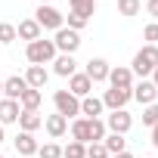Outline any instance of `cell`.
<instances>
[{
	"label": "cell",
	"mask_w": 158,
	"mask_h": 158,
	"mask_svg": "<svg viewBox=\"0 0 158 158\" xmlns=\"http://www.w3.org/2000/svg\"><path fill=\"white\" fill-rule=\"evenodd\" d=\"M158 68V44H146L143 50H136V56H133V62H130V71H133V77H152V71Z\"/></svg>",
	"instance_id": "1"
},
{
	"label": "cell",
	"mask_w": 158,
	"mask_h": 158,
	"mask_svg": "<svg viewBox=\"0 0 158 158\" xmlns=\"http://www.w3.org/2000/svg\"><path fill=\"white\" fill-rule=\"evenodd\" d=\"M59 53H56V44L53 40H31L28 44V50H25V59L31 62V65H50L53 59H56Z\"/></svg>",
	"instance_id": "2"
},
{
	"label": "cell",
	"mask_w": 158,
	"mask_h": 158,
	"mask_svg": "<svg viewBox=\"0 0 158 158\" xmlns=\"http://www.w3.org/2000/svg\"><path fill=\"white\" fill-rule=\"evenodd\" d=\"M34 22L40 25V31H44V28H47V31H59V28L65 25V16H62L56 6L40 3V6H37V13H34Z\"/></svg>",
	"instance_id": "3"
},
{
	"label": "cell",
	"mask_w": 158,
	"mask_h": 158,
	"mask_svg": "<svg viewBox=\"0 0 158 158\" xmlns=\"http://www.w3.org/2000/svg\"><path fill=\"white\" fill-rule=\"evenodd\" d=\"M53 106H56V112L62 118H77V115H81V99L71 96L68 90H56L53 93Z\"/></svg>",
	"instance_id": "4"
},
{
	"label": "cell",
	"mask_w": 158,
	"mask_h": 158,
	"mask_svg": "<svg viewBox=\"0 0 158 158\" xmlns=\"http://www.w3.org/2000/svg\"><path fill=\"white\" fill-rule=\"evenodd\" d=\"M53 44H56V53H68V56H74V53H77V47H81V34L62 25V28L56 31Z\"/></svg>",
	"instance_id": "5"
},
{
	"label": "cell",
	"mask_w": 158,
	"mask_h": 158,
	"mask_svg": "<svg viewBox=\"0 0 158 158\" xmlns=\"http://www.w3.org/2000/svg\"><path fill=\"white\" fill-rule=\"evenodd\" d=\"M130 127H133V118H130L127 109H118V112H109V115H106V130H109V133H121V136H124Z\"/></svg>",
	"instance_id": "6"
},
{
	"label": "cell",
	"mask_w": 158,
	"mask_h": 158,
	"mask_svg": "<svg viewBox=\"0 0 158 158\" xmlns=\"http://www.w3.org/2000/svg\"><path fill=\"white\" fill-rule=\"evenodd\" d=\"M133 99V93L130 90H121V87H109L106 93H102V106L109 109V112H118V109H127V102Z\"/></svg>",
	"instance_id": "7"
},
{
	"label": "cell",
	"mask_w": 158,
	"mask_h": 158,
	"mask_svg": "<svg viewBox=\"0 0 158 158\" xmlns=\"http://www.w3.org/2000/svg\"><path fill=\"white\" fill-rule=\"evenodd\" d=\"M130 93H133V99H136L139 106H152V102L158 99V90H155V84L149 81V77H143V81H133Z\"/></svg>",
	"instance_id": "8"
},
{
	"label": "cell",
	"mask_w": 158,
	"mask_h": 158,
	"mask_svg": "<svg viewBox=\"0 0 158 158\" xmlns=\"http://www.w3.org/2000/svg\"><path fill=\"white\" fill-rule=\"evenodd\" d=\"M68 93H71V96H77V99H84V96H90V93H93V81H90L84 71H74V74L68 77Z\"/></svg>",
	"instance_id": "9"
},
{
	"label": "cell",
	"mask_w": 158,
	"mask_h": 158,
	"mask_svg": "<svg viewBox=\"0 0 158 158\" xmlns=\"http://www.w3.org/2000/svg\"><path fill=\"white\" fill-rule=\"evenodd\" d=\"M133 71H130V65H115L112 71H109V84L112 87H121V90H130L133 87Z\"/></svg>",
	"instance_id": "10"
},
{
	"label": "cell",
	"mask_w": 158,
	"mask_h": 158,
	"mask_svg": "<svg viewBox=\"0 0 158 158\" xmlns=\"http://www.w3.org/2000/svg\"><path fill=\"white\" fill-rule=\"evenodd\" d=\"M109 71H112V65H109L106 59H99V56H96V59H90V62H87V68H84V74L90 77L93 84H102V81H109Z\"/></svg>",
	"instance_id": "11"
},
{
	"label": "cell",
	"mask_w": 158,
	"mask_h": 158,
	"mask_svg": "<svg viewBox=\"0 0 158 158\" xmlns=\"http://www.w3.org/2000/svg\"><path fill=\"white\" fill-rule=\"evenodd\" d=\"M44 130L50 133V139H62V136L68 133V118H62L59 112H56V115H47V118H44Z\"/></svg>",
	"instance_id": "12"
},
{
	"label": "cell",
	"mask_w": 158,
	"mask_h": 158,
	"mask_svg": "<svg viewBox=\"0 0 158 158\" xmlns=\"http://www.w3.org/2000/svg\"><path fill=\"white\" fill-rule=\"evenodd\" d=\"M22 77H25V84H28L31 90H44L47 81H50V71H47L44 65H28V71H25Z\"/></svg>",
	"instance_id": "13"
},
{
	"label": "cell",
	"mask_w": 158,
	"mask_h": 158,
	"mask_svg": "<svg viewBox=\"0 0 158 158\" xmlns=\"http://www.w3.org/2000/svg\"><path fill=\"white\" fill-rule=\"evenodd\" d=\"M50 65H53V74H59V77H71V74L77 71V59L68 56V53H59Z\"/></svg>",
	"instance_id": "14"
},
{
	"label": "cell",
	"mask_w": 158,
	"mask_h": 158,
	"mask_svg": "<svg viewBox=\"0 0 158 158\" xmlns=\"http://www.w3.org/2000/svg\"><path fill=\"white\" fill-rule=\"evenodd\" d=\"M16 37L31 44V40H40V37H44V31H40V25H37L34 19H22V22H19V28H16Z\"/></svg>",
	"instance_id": "15"
},
{
	"label": "cell",
	"mask_w": 158,
	"mask_h": 158,
	"mask_svg": "<svg viewBox=\"0 0 158 158\" xmlns=\"http://www.w3.org/2000/svg\"><path fill=\"white\" fill-rule=\"evenodd\" d=\"M22 115L19 102L16 99H0V127H6V124H16Z\"/></svg>",
	"instance_id": "16"
},
{
	"label": "cell",
	"mask_w": 158,
	"mask_h": 158,
	"mask_svg": "<svg viewBox=\"0 0 158 158\" xmlns=\"http://www.w3.org/2000/svg\"><path fill=\"white\" fill-rule=\"evenodd\" d=\"M25 90H28V84H25V77H19V74H13V77L3 81V99H16L19 102V96Z\"/></svg>",
	"instance_id": "17"
},
{
	"label": "cell",
	"mask_w": 158,
	"mask_h": 158,
	"mask_svg": "<svg viewBox=\"0 0 158 158\" xmlns=\"http://www.w3.org/2000/svg\"><path fill=\"white\" fill-rule=\"evenodd\" d=\"M37 139H34V133H25V130H19V136H16V152L19 155H25V158H31V155H37Z\"/></svg>",
	"instance_id": "18"
},
{
	"label": "cell",
	"mask_w": 158,
	"mask_h": 158,
	"mask_svg": "<svg viewBox=\"0 0 158 158\" xmlns=\"http://www.w3.org/2000/svg\"><path fill=\"white\" fill-rule=\"evenodd\" d=\"M71 139L90 146V118H71Z\"/></svg>",
	"instance_id": "19"
},
{
	"label": "cell",
	"mask_w": 158,
	"mask_h": 158,
	"mask_svg": "<svg viewBox=\"0 0 158 158\" xmlns=\"http://www.w3.org/2000/svg\"><path fill=\"white\" fill-rule=\"evenodd\" d=\"M40 102H44V93H40V90H31V87L19 96V109H22V112H37Z\"/></svg>",
	"instance_id": "20"
},
{
	"label": "cell",
	"mask_w": 158,
	"mask_h": 158,
	"mask_svg": "<svg viewBox=\"0 0 158 158\" xmlns=\"http://www.w3.org/2000/svg\"><path fill=\"white\" fill-rule=\"evenodd\" d=\"M102 112H106V106H102V99H99V96H93V93H90V96H84V99H81V115H84V118H99Z\"/></svg>",
	"instance_id": "21"
},
{
	"label": "cell",
	"mask_w": 158,
	"mask_h": 158,
	"mask_svg": "<svg viewBox=\"0 0 158 158\" xmlns=\"http://www.w3.org/2000/svg\"><path fill=\"white\" fill-rule=\"evenodd\" d=\"M16 124H19V130H25V133H34L37 127H44V118H40L37 112H22Z\"/></svg>",
	"instance_id": "22"
},
{
	"label": "cell",
	"mask_w": 158,
	"mask_h": 158,
	"mask_svg": "<svg viewBox=\"0 0 158 158\" xmlns=\"http://www.w3.org/2000/svg\"><path fill=\"white\" fill-rule=\"evenodd\" d=\"M102 146H106V152H109V158H112V155H118V152H127V139H124L121 133H106V139H102Z\"/></svg>",
	"instance_id": "23"
},
{
	"label": "cell",
	"mask_w": 158,
	"mask_h": 158,
	"mask_svg": "<svg viewBox=\"0 0 158 158\" xmlns=\"http://www.w3.org/2000/svg\"><path fill=\"white\" fill-rule=\"evenodd\" d=\"M68 6H71V13H81L84 19H90L96 13V0H68Z\"/></svg>",
	"instance_id": "24"
},
{
	"label": "cell",
	"mask_w": 158,
	"mask_h": 158,
	"mask_svg": "<svg viewBox=\"0 0 158 158\" xmlns=\"http://www.w3.org/2000/svg\"><path fill=\"white\" fill-rule=\"evenodd\" d=\"M139 10H143V0H118V13H121L124 19L139 16Z\"/></svg>",
	"instance_id": "25"
},
{
	"label": "cell",
	"mask_w": 158,
	"mask_h": 158,
	"mask_svg": "<svg viewBox=\"0 0 158 158\" xmlns=\"http://www.w3.org/2000/svg\"><path fill=\"white\" fill-rule=\"evenodd\" d=\"M90 25V19H84L81 13H68L65 16V28H71V31H77V34H81V28H87Z\"/></svg>",
	"instance_id": "26"
},
{
	"label": "cell",
	"mask_w": 158,
	"mask_h": 158,
	"mask_svg": "<svg viewBox=\"0 0 158 158\" xmlns=\"http://www.w3.org/2000/svg\"><path fill=\"white\" fill-rule=\"evenodd\" d=\"M62 158H87V146H84V143H74V139H71V143L62 149Z\"/></svg>",
	"instance_id": "27"
},
{
	"label": "cell",
	"mask_w": 158,
	"mask_h": 158,
	"mask_svg": "<svg viewBox=\"0 0 158 158\" xmlns=\"http://www.w3.org/2000/svg\"><path fill=\"white\" fill-rule=\"evenodd\" d=\"M37 155H40V158H62V146H59V143H44V146L37 149Z\"/></svg>",
	"instance_id": "28"
},
{
	"label": "cell",
	"mask_w": 158,
	"mask_h": 158,
	"mask_svg": "<svg viewBox=\"0 0 158 158\" xmlns=\"http://www.w3.org/2000/svg\"><path fill=\"white\" fill-rule=\"evenodd\" d=\"M143 124H146V127H155V124H158V102H152V106L143 109Z\"/></svg>",
	"instance_id": "29"
},
{
	"label": "cell",
	"mask_w": 158,
	"mask_h": 158,
	"mask_svg": "<svg viewBox=\"0 0 158 158\" xmlns=\"http://www.w3.org/2000/svg\"><path fill=\"white\" fill-rule=\"evenodd\" d=\"M13 40H19V37H16V25L0 22V44H13Z\"/></svg>",
	"instance_id": "30"
},
{
	"label": "cell",
	"mask_w": 158,
	"mask_h": 158,
	"mask_svg": "<svg viewBox=\"0 0 158 158\" xmlns=\"http://www.w3.org/2000/svg\"><path fill=\"white\" fill-rule=\"evenodd\" d=\"M143 40H146V44H158V22H149V25L143 28Z\"/></svg>",
	"instance_id": "31"
},
{
	"label": "cell",
	"mask_w": 158,
	"mask_h": 158,
	"mask_svg": "<svg viewBox=\"0 0 158 158\" xmlns=\"http://www.w3.org/2000/svg\"><path fill=\"white\" fill-rule=\"evenodd\" d=\"M87 158H109V152H106L102 143H90L87 146Z\"/></svg>",
	"instance_id": "32"
},
{
	"label": "cell",
	"mask_w": 158,
	"mask_h": 158,
	"mask_svg": "<svg viewBox=\"0 0 158 158\" xmlns=\"http://www.w3.org/2000/svg\"><path fill=\"white\" fill-rule=\"evenodd\" d=\"M146 13L152 19H158V0H146Z\"/></svg>",
	"instance_id": "33"
},
{
	"label": "cell",
	"mask_w": 158,
	"mask_h": 158,
	"mask_svg": "<svg viewBox=\"0 0 158 158\" xmlns=\"http://www.w3.org/2000/svg\"><path fill=\"white\" fill-rule=\"evenodd\" d=\"M152 146H155V149H158V124H155V127H152Z\"/></svg>",
	"instance_id": "34"
},
{
	"label": "cell",
	"mask_w": 158,
	"mask_h": 158,
	"mask_svg": "<svg viewBox=\"0 0 158 158\" xmlns=\"http://www.w3.org/2000/svg\"><path fill=\"white\" fill-rule=\"evenodd\" d=\"M149 81H152V84H155V90H158V68L152 71V77H149Z\"/></svg>",
	"instance_id": "35"
},
{
	"label": "cell",
	"mask_w": 158,
	"mask_h": 158,
	"mask_svg": "<svg viewBox=\"0 0 158 158\" xmlns=\"http://www.w3.org/2000/svg\"><path fill=\"white\" fill-rule=\"evenodd\" d=\"M112 158H133L130 152H118V155H112Z\"/></svg>",
	"instance_id": "36"
},
{
	"label": "cell",
	"mask_w": 158,
	"mask_h": 158,
	"mask_svg": "<svg viewBox=\"0 0 158 158\" xmlns=\"http://www.w3.org/2000/svg\"><path fill=\"white\" fill-rule=\"evenodd\" d=\"M0 99H3V81H0Z\"/></svg>",
	"instance_id": "37"
},
{
	"label": "cell",
	"mask_w": 158,
	"mask_h": 158,
	"mask_svg": "<svg viewBox=\"0 0 158 158\" xmlns=\"http://www.w3.org/2000/svg\"><path fill=\"white\" fill-rule=\"evenodd\" d=\"M3 139H6V136H3V127H0V143H3Z\"/></svg>",
	"instance_id": "38"
},
{
	"label": "cell",
	"mask_w": 158,
	"mask_h": 158,
	"mask_svg": "<svg viewBox=\"0 0 158 158\" xmlns=\"http://www.w3.org/2000/svg\"><path fill=\"white\" fill-rule=\"evenodd\" d=\"M40 3H50V0H37V6H40Z\"/></svg>",
	"instance_id": "39"
},
{
	"label": "cell",
	"mask_w": 158,
	"mask_h": 158,
	"mask_svg": "<svg viewBox=\"0 0 158 158\" xmlns=\"http://www.w3.org/2000/svg\"><path fill=\"white\" fill-rule=\"evenodd\" d=\"M146 158H155V155H146Z\"/></svg>",
	"instance_id": "40"
},
{
	"label": "cell",
	"mask_w": 158,
	"mask_h": 158,
	"mask_svg": "<svg viewBox=\"0 0 158 158\" xmlns=\"http://www.w3.org/2000/svg\"><path fill=\"white\" fill-rule=\"evenodd\" d=\"M0 158H3V155H0Z\"/></svg>",
	"instance_id": "41"
}]
</instances>
